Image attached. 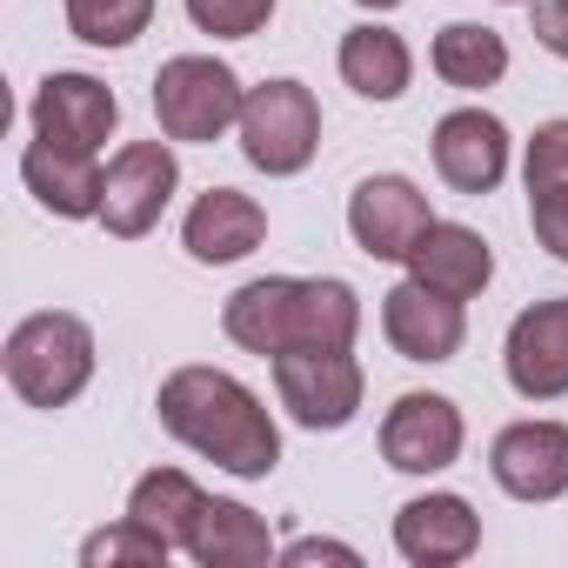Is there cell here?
Returning a JSON list of instances; mask_svg holds the SVG:
<instances>
[{"label":"cell","instance_id":"cell-1","mask_svg":"<svg viewBox=\"0 0 568 568\" xmlns=\"http://www.w3.org/2000/svg\"><path fill=\"white\" fill-rule=\"evenodd\" d=\"M161 428L174 442H187L194 455H207L214 468L241 475V481H267L281 462V428L261 408V395L247 382H234L227 368H174L161 382Z\"/></svg>","mask_w":568,"mask_h":568},{"label":"cell","instance_id":"cell-2","mask_svg":"<svg viewBox=\"0 0 568 568\" xmlns=\"http://www.w3.org/2000/svg\"><path fill=\"white\" fill-rule=\"evenodd\" d=\"M221 328L234 348L274 362V355H288V348H355L362 335V295L348 288V281L322 274H261L247 281V288L227 295L221 308Z\"/></svg>","mask_w":568,"mask_h":568},{"label":"cell","instance_id":"cell-3","mask_svg":"<svg viewBox=\"0 0 568 568\" xmlns=\"http://www.w3.org/2000/svg\"><path fill=\"white\" fill-rule=\"evenodd\" d=\"M94 382V328L81 315H28L8 335V388L28 408H68Z\"/></svg>","mask_w":568,"mask_h":568},{"label":"cell","instance_id":"cell-4","mask_svg":"<svg viewBox=\"0 0 568 568\" xmlns=\"http://www.w3.org/2000/svg\"><path fill=\"white\" fill-rule=\"evenodd\" d=\"M241 101H247V88L214 54H174L154 74V121L168 141H187V148H207L227 128H241Z\"/></svg>","mask_w":568,"mask_h":568},{"label":"cell","instance_id":"cell-5","mask_svg":"<svg viewBox=\"0 0 568 568\" xmlns=\"http://www.w3.org/2000/svg\"><path fill=\"white\" fill-rule=\"evenodd\" d=\"M322 148V108L302 81H261L241 101V154L261 174H302Z\"/></svg>","mask_w":568,"mask_h":568},{"label":"cell","instance_id":"cell-6","mask_svg":"<svg viewBox=\"0 0 568 568\" xmlns=\"http://www.w3.org/2000/svg\"><path fill=\"white\" fill-rule=\"evenodd\" d=\"M274 395L302 428H348L362 415V395H368V375L348 348H288L274 355Z\"/></svg>","mask_w":568,"mask_h":568},{"label":"cell","instance_id":"cell-7","mask_svg":"<svg viewBox=\"0 0 568 568\" xmlns=\"http://www.w3.org/2000/svg\"><path fill=\"white\" fill-rule=\"evenodd\" d=\"M181 187V161L168 141H128L114 161H108V181H101V227L114 241H141L168 201Z\"/></svg>","mask_w":568,"mask_h":568},{"label":"cell","instance_id":"cell-8","mask_svg":"<svg viewBox=\"0 0 568 568\" xmlns=\"http://www.w3.org/2000/svg\"><path fill=\"white\" fill-rule=\"evenodd\" d=\"M428 227H435L428 194L408 174H368L348 194V234H355V247L368 261H408Z\"/></svg>","mask_w":568,"mask_h":568},{"label":"cell","instance_id":"cell-9","mask_svg":"<svg viewBox=\"0 0 568 568\" xmlns=\"http://www.w3.org/2000/svg\"><path fill=\"white\" fill-rule=\"evenodd\" d=\"M462 442H468V422L448 395H402L388 415H382V455L388 468L402 475H442L462 462Z\"/></svg>","mask_w":568,"mask_h":568},{"label":"cell","instance_id":"cell-10","mask_svg":"<svg viewBox=\"0 0 568 568\" xmlns=\"http://www.w3.org/2000/svg\"><path fill=\"white\" fill-rule=\"evenodd\" d=\"M382 335H388V348L402 362H428L435 368V362H455L462 355L468 315H462L455 295H435V288H422V281L408 274L402 288L382 295Z\"/></svg>","mask_w":568,"mask_h":568},{"label":"cell","instance_id":"cell-11","mask_svg":"<svg viewBox=\"0 0 568 568\" xmlns=\"http://www.w3.org/2000/svg\"><path fill=\"white\" fill-rule=\"evenodd\" d=\"M501 362H508V388H515L521 402H555V395H568V295L521 308V315L508 322Z\"/></svg>","mask_w":568,"mask_h":568},{"label":"cell","instance_id":"cell-12","mask_svg":"<svg viewBox=\"0 0 568 568\" xmlns=\"http://www.w3.org/2000/svg\"><path fill=\"white\" fill-rule=\"evenodd\" d=\"M114 121H121V101L94 74H48L34 88V141L74 148V154H101Z\"/></svg>","mask_w":568,"mask_h":568},{"label":"cell","instance_id":"cell-13","mask_svg":"<svg viewBox=\"0 0 568 568\" xmlns=\"http://www.w3.org/2000/svg\"><path fill=\"white\" fill-rule=\"evenodd\" d=\"M495 488L515 501H561L568 495V428L561 422H515L488 448Z\"/></svg>","mask_w":568,"mask_h":568},{"label":"cell","instance_id":"cell-14","mask_svg":"<svg viewBox=\"0 0 568 568\" xmlns=\"http://www.w3.org/2000/svg\"><path fill=\"white\" fill-rule=\"evenodd\" d=\"M435 174L455 194H495L508 174V128L488 108H455L435 121Z\"/></svg>","mask_w":568,"mask_h":568},{"label":"cell","instance_id":"cell-15","mask_svg":"<svg viewBox=\"0 0 568 568\" xmlns=\"http://www.w3.org/2000/svg\"><path fill=\"white\" fill-rule=\"evenodd\" d=\"M395 548L415 568H455L481 548V515L462 495H415L395 515Z\"/></svg>","mask_w":568,"mask_h":568},{"label":"cell","instance_id":"cell-16","mask_svg":"<svg viewBox=\"0 0 568 568\" xmlns=\"http://www.w3.org/2000/svg\"><path fill=\"white\" fill-rule=\"evenodd\" d=\"M261 234H267V214H261V201L241 194V187H207V194L187 207V221H181V247H187L194 261H207V267H227V261L254 254Z\"/></svg>","mask_w":568,"mask_h":568},{"label":"cell","instance_id":"cell-17","mask_svg":"<svg viewBox=\"0 0 568 568\" xmlns=\"http://www.w3.org/2000/svg\"><path fill=\"white\" fill-rule=\"evenodd\" d=\"M408 274L422 281V288H435V295L475 302V295L488 288V274H495V254H488V241H481L475 227H462V221H435V227L415 241Z\"/></svg>","mask_w":568,"mask_h":568},{"label":"cell","instance_id":"cell-18","mask_svg":"<svg viewBox=\"0 0 568 568\" xmlns=\"http://www.w3.org/2000/svg\"><path fill=\"white\" fill-rule=\"evenodd\" d=\"M21 181H28V194H34L48 214H61V221H101V181H108V174L94 168V154L54 148V141H28Z\"/></svg>","mask_w":568,"mask_h":568},{"label":"cell","instance_id":"cell-19","mask_svg":"<svg viewBox=\"0 0 568 568\" xmlns=\"http://www.w3.org/2000/svg\"><path fill=\"white\" fill-rule=\"evenodd\" d=\"M342 81H348L362 101H402L408 81H415V54H408V41H402L395 28L362 21V28L342 34Z\"/></svg>","mask_w":568,"mask_h":568},{"label":"cell","instance_id":"cell-20","mask_svg":"<svg viewBox=\"0 0 568 568\" xmlns=\"http://www.w3.org/2000/svg\"><path fill=\"white\" fill-rule=\"evenodd\" d=\"M187 555H194L201 568H267V561H274V535H267V521H261L254 508L214 501V495H207Z\"/></svg>","mask_w":568,"mask_h":568},{"label":"cell","instance_id":"cell-21","mask_svg":"<svg viewBox=\"0 0 568 568\" xmlns=\"http://www.w3.org/2000/svg\"><path fill=\"white\" fill-rule=\"evenodd\" d=\"M428 61H435V74L448 81V88H495L501 74H508V41L495 34V28H481V21H448L442 34H435V48H428Z\"/></svg>","mask_w":568,"mask_h":568},{"label":"cell","instance_id":"cell-22","mask_svg":"<svg viewBox=\"0 0 568 568\" xmlns=\"http://www.w3.org/2000/svg\"><path fill=\"white\" fill-rule=\"evenodd\" d=\"M201 508H207V495H201V488H194V475H181V468H154V475H141V481H134V495H128V515H134L141 528L168 535L174 548H187V541H194Z\"/></svg>","mask_w":568,"mask_h":568},{"label":"cell","instance_id":"cell-23","mask_svg":"<svg viewBox=\"0 0 568 568\" xmlns=\"http://www.w3.org/2000/svg\"><path fill=\"white\" fill-rule=\"evenodd\" d=\"M74 41L88 48H134L154 21V0H61Z\"/></svg>","mask_w":568,"mask_h":568},{"label":"cell","instance_id":"cell-24","mask_svg":"<svg viewBox=\"0 0 568 568\" xmlns=\"http://www.w3.org/2000/svg\"><path fill=\"white\" fill-rule=\"evenodd\" d=\"M168 555H174V541L154 535V528H141L134 515L81 541V561H88V568H121V561H128V568H168Z\"/></svg>","mask_w":568,"mask_h":568},{"label":"cell","instance_id":"cell-25","mask_svg":"<svg viewBox=\"0 0 568 568\" xmlns=\"http://www.w3.org/2000/svg\"><path fill=\"white\" fill-rule=\"evenodd\" d=\"M187 21L214 41H247L274 21V0H187Z\"/></svg>","mask_w":568,"mask_h":568},{"label":"cell","instance_id":"cell-26","mask_svg":"<svg viewBox=\"0 0 568 568\" xmlns=\"http://www.w3.org/2000/svg\"><path fill=\"white\" fill-rule=\"evenodd\" d=\"M521 181L535 187H568V121H541L528 154H521Z\"/></svg>","mask_w":568,"mask_h":568},{"label":"cell","instance_id":"cell-27","mask_svg":"<svg viewBox=\"0 0 568 568\" xmlns=\"http://www.w3.org/2000/svg\"><path fill=\"white\" fill-rule=\"evenodd\" d=\"M528 221H535V241L568 261V187H535L528 194Z\"/></svg>","mask_w":568,"mask_h":568},{"label":"cell","instance_id":"cell-28","mask_svg":"<svg viewBox=\"0 0 568 568\" xmlns=\"http://www.w3.org/2000/svg\"><path fill=\"white\" fill-rule=\"evenodd\" d=\"M528 14H535V41L568 61V0H535Z\"/></svg>","mask_w":568,"mask_h":568},{"label":"cell","instance_id":"cell-29","mask_svg":"<svg viewBox=\"0 0 568 568\" xmlns=\"http://www.w3.org/2000/svg\"><path fill=\"white\" fill-rule=\"evenodd\" d=\"M281 561H362L348 541H322V535H308V541H295V548H281Z\"/></svg>","mask_w":568,"mask_h":568},{"label":"cell","instance_id":"cell-30","mask_svg":"<svg viewBox=\"0 0 568 568\" xmlns=\"http://www.w3.org/2000/svg\"><path fill=\"white\" fill-rule=\"evenodd\" d=\"M355 8H375V14H388V8H402V0H355Z\"/></svg>","mask_w":568,"mask_h":568},{"label":"cell","instance_id":"cell-31","mask_svg":"<svg viewBox=\"0 0 568 568\" xmlns=\"http://www.w3.org/2000/svg\"><path fill=\"white\" fill-rule=\"evenodd\" d=\"M515 8H535V0H515Z\"/></svg>","mask_w":568,"mask_h":568}]
</instances>
